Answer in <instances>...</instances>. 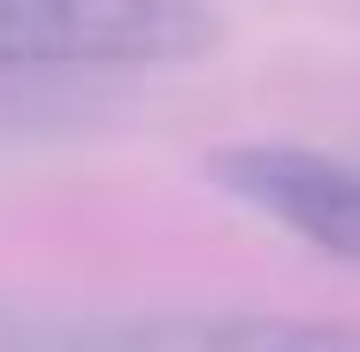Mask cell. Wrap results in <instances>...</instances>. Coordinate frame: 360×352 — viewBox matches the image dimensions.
Instances as JSON below:
<instances>
[{
  "label": "cell",
  "instance_id": "cell-1",
  "mask_svg": "<svg viewBox=\"0 0 360 352\" xmlns=\"http://www.w3.org/2000/svg\"><path fill=\"white\" fill-rule=\"evenodd\" d=\"M215 0H0V77H123L207 62Z\"/></svg>",
  "mask_w": 360,
  "mask_h": 352
},
{
  "label": "cell",
  "instance_id": "cell-2",
  "mask_svg": "<svg viewBox=\"0 0 360 352\" xmlns=\"http://www.w3.org/2000/svg\"><path fill=\"white\" fill-rule=\"evenodd\" d=\"M0 352H360V322H299V314H115V322H54L0 314Z\"/></svg>",
  "mask_w": 360,
  "mask_h": 352
},
{
  "label": "cell",
  "instance_id": "cell-3",
  "mask_svg": "<svg viewBox=\"0 0 360 352\" xmlns=\"http://www.w3.org/2000/svg\"><path fill=\"white\" fill-rule=\"evenodd\" d=\"M207 176L222 200L276 222L284 237L330 253V261H360V161L322 153V145L253 138V145H222Z\"/></svg>",
  "mask_w": 360,
  "mask_h": 352
}]
</instances>
